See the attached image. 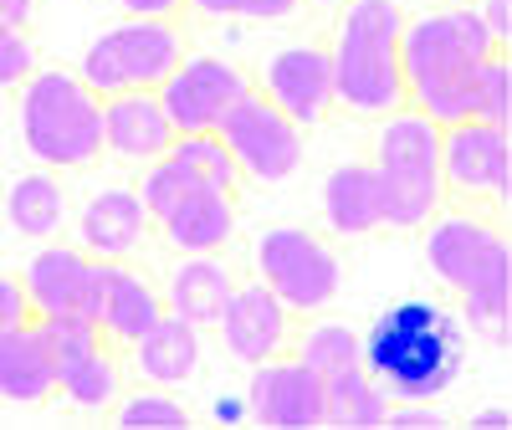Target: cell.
<instances>
[{
	"label": "cell",
	"mask_w": 512,
	"mask_h": 430,
	"mask_svg": "<svg viewBox=\"0 0 512 430\" xmlns=\"http://www.w3.org/2000/svg\"><path fill=\"white\" fill-rule=\"evenodd\" d=\"M359 364L390 395V405L441 400L461 379L466 328L451 308L431 303V297H405L369 323V333L359 338Z\"/></svg>",
	"instance_id": "1"
},
{
	"label": "cell",
	"mask_w": 512,
	"mask_h": 430,
	"mask_svg": "<svg viewBox=\"0 0 512 430\" xmlns=\"http://www.w3.org/2000/svg\"><path fill=\"white\" fill-rule=\"evenodd\" d=\"M420 231H425V267L441 287L461 297L466 328L502 349L512 318V251L502 221L487 210L441 205Z\"/></svg>",
	"instance_id": "2"
},
{
	"label": "cell",
	"mask_w": 512,
	"mask_h": 430,
	"mask_svg": "<svg viewBox=\"0 0 512 430\" xmlns=\"http://www.w3.org/2000/svg\"><path fill=\"white\" fill-rule=\"evenodd\" d=\"M492 52H502V47L482 26L477 6H446V11L405 16V31H400L405 108L425 113L441 128L472 118V88H477V72Z\"/></svg>",
	"instance_id": "3"
},
{
	"label": "cell",
	"mask_w": 512,
	"mask_h": 430,
	"mask_svg": "<svg viewBox=\"0 0 512 430\" xmlns=\"http://www.w3.org/2000/svg\"><path fill=\"white\" fill-rule=\"evenodd\" d=\"M400 31H405L400 0H344V6H338V26H333V41H328L333 113L374 123L384 113L405 108Z\"/></svg>",
	"instance_id": "4"
},
{
	"label": "cell",
	"mask_w": 512,
	"mask_h": 430,
	"mask_svg": "<svg viewBox=\"0 0 512 430\" xmlns=\"http://www.w3.org/2000/svg\"><path fill=\"white\" fill-rule=\"evenodd\" d=\"M21 144L41 169H88L103 159V98L67 67L21 82Z\"/></svg>",
	"instance_id": "5"
},
{
	"label": "cell",
	"mask_w": 512,
	"mask_h": 430,
	"mask_svg": "<svg viewBox=\"0 0 512 430\" xmlns=\"http://www.w3.org/2000/svg\"><path fill=\"white\" fill-rule=\"evenodd\" d=\"M374 175L384 185V231H420L446 205L441 190V123L415 108L374 118Z\"/></svg>",
	"instance_id": "6"
},
{
	"label": "cell",
	"mask_w": 512,
	"mask_h": 430,
	"mask_svg": "<svg viewBox=\"0 0 512 430\" xmlns=\"http://www.w3.org/2000/svg\"><path fill=\"white\" fill-rule=\"evenodd\" d=\"M185 57V26L180 16H128L88 41L77 62V77L98 98L113 93H154L159 82Z\"/></svg>",
	"instance_id": "7"
},
{
	"label": "cell",
	"mask_w": 512,
	"mask_h": 430,
	"mask_svg": "<svg viewBox=\"0 0 512 430\" xmlns=\"http://www.w3.org/2000/svg\"><path fill=\"white\" fill-rule=\"evenodd\" d=\"M251 267L297 318H318L344 287L338 251L308 226H267L251 246Z\"/></svg>",
	"instance_id": "8"
},
{
	"label": "cell",
	"mask_w": 512,
	"mask_h": 430,
	"mask_svg": "<svg viewBox=\"0 0 512 430\" xmlns=\"http://www.w3.org/2000/svg\"><path fill=\"white\" fill-rule=\"evenodd\" d=\"M512 185V139L502 123L461 118L441 128V190L461 210H502Z\"/></svg>",
	"instance_id": "9"
},
{
	"label": "cell",
	"mask_w": 512,
	"mask_h": 430,
	"mask_svg": "<svg viewBox=\"0 0 512 430\" xmlns=\"http://www.w3.org/2000/svg\"><path fill=\"white\" fill-rule=\"evenodd\" d=\"M216 134L226 139L231 159L241 164V175L256 180V185H282L292 180L297 169H303V128H297L272 98L256 93V82H251V93H241L231 103V113L216 123Z\"/></svg>",
	"instance_id": "10"
},
{
	"label": "cell",
	"mask_w": 512,
	"mask_h": 430,
	"mask_svg": "<svg viewBox=\"0 0 512 430\" xmlns=\"http://www.w3.org/2000/svg\"><path fill=\"white\" fill-rule=\"evenodd\" d=\"M159 103L175 123V134H210L241 93H251V72L226 57H180V67L159 82Z\"/></svg>",
	"instance_id": "11"
},
{
	"label": "cell",
	"mask_w": 512,
	"mask_h": 430,
	"mask_svg": "<svg viewBox=\"0 0 512 430\" xmlns=\"http://www.w3.org/2000/svg\"><path fill=\"white\" fill-rule=\"evenodd\" d=\"M21 287L31 297L36 318H93L98 323V297H103V262L82 246L47 241L21 272Z\"/></svg>",
	"instance_id": "12"
},
{
	"label": "cell",
	"mask_w": 512,
	"mask_h": 430,
	"mask_svg": "<svg viewBox=\"0 0 512 430\" xmlns=\"http://www.w3.org/2000/svg\"><path fill=\"white\" fill-rule=\"evenodd\" d=\"M256 93L272 98L297 128H318L333 118V57L323 41H292L277 47L262 72H256Z\"/></svg>",
	"instance_id": "13"
},
{
	"label": "cell",
	"mask_w": 512,
	"mask_h": 430,
	"mask_svg": "<svg viewBox=\"0 0 512 430\" xmlns=\"http://www.w3.org/2000/svg\"><path fill=\"white\" fill-rule=\"evenodd\" d=\"M216 328H221V343H226V354L236 364H262V359L287 354L297 313L282 303L262 277H251V282L231 287V303H226Z\"/></svg>",
	"instance_id": "14"
},
{
	"label": "cell",
	"mask_w": 512,
	"mask_h": 430,
	"mask_svg": "<svg viewBox=\"0 0 512 430\" xmlns=\"http://www.w3.org/2000/svg\"><path fill=\"white\" fill-rule=\"evenodd\" d=\"M246 410L256 425H323V379L292 354L251 364Z\"/></svg>",
	"instance_id": "15"
},
{
	"label": "cell",
	"mask_w": 512,
	"mask_h": 430,
	"mask_svg": "<svg viewBox=\"0 0 512 430\" xmlns=\"http://www.w3.org/2000/svg\"><path fill=\"white\" fill-rule=\"evenodd\" d=\"M149 231H154V221H149L134 185H108V190L88 195L77 210V246L88 256H98V262H128V256H139Z\"/></svg>",
	"instance_id": "16"
},
{
	"label": "cell",
	"mask_w": 512,
	"mask_h": 430,
	"mask_svg": "<svg viewBox=\"0 0 512 430\" xmlns=\"http://www.w3.org/2000/svg\"><path fill=\"white\" fill-rule=\"evenodd\" d=\"M175 144V123H169L159 93H113L103 98V154L123 164H154Z\"/></svg>",
	"instance_id": "17"
},
{
	"label": "cell",
	"mask_w": 512,
	"mask_h": 430,
	"mask_svg": "<svg viewBox=\"0 0 512 430\" xmlns=\"http://www.w3.org/2000/svg\"><path fill=\"white\" fill-rule=\"evenodd\" d=\"M323 226L344 241L384 231V185L369 159L333 164L323 180Z\"/></svg>",
	"instance_id": "18"
},
{
	"label": "cell",
	"mask_w": 512,
	"mask_h": 430,
	"mask_svg": "<svg viewBox=\"0 0 512 430\" xmlns=\"http://www.w3.org/2000/svg\"><path fill=\"white\" fill-rule=\"evenodd\" d=\"M231 287H236V277L216 251H185L159 297H164V313H175L195 328H216L231 303Z\"/></svg>",
	"instance_id": "19"
},
{
	"label": "cell",
	"mask_w": 512,
	"mask_h": 430,
	"mask_svg": "<svg viewBox=\"0 0 512 430\" xmlns=\"http://www.w3.org/2000/svg\"><path fill=\"white\" fill-rule=\"evenodd\" d=\"M154 226L175 251H221L236 236V195H226L216 185H195Z\"/></svg>",
	"instance_id": "20"
},
{
	"label": "cell",
	"mask_w": 512,
	"mask_h": 430,
	"mask_svg": "<svg viewBox=\"0 0 512 430\" xmlns=\"http://www.w3.org/2000/svg\"><path fill=\"white\" fill-rule=\"evenodd\" d=\"M164 318V297L149 277H139L123 262H103V297H98V328L113 349H128Z\"/></svg>",
	"instance_id": "21"
},
{
	"label": "cell",
	"mask_w": 512,
	"mask_h": 430,
	"mask_svg": "<svg viewBox=\"0 0 512 430\" xmlns=\"http://www.w3.org/2000/svg\"><path fill=\"white\" fill-rule=\"evenodd\" d=\"M57 395V364L41 338L36 318L0 333V400L11 405H47Z\"/></svg>",
	"instance_id": "22"
},
{
	"label": "cell",
	"mask_w": 512,
	"mask_h": 430,
	"mask_svg": "<svg viewBox=\"0 0 512 430\" xmlns=\"http://www.w3.org/2000/svg\"><path fill=\"white\" fill-rule=\"evenodd\" d=\"M128 354H134L139 379H149V384H185V379H195L205 349H200V328L195 323L164 313L144 338L128 343Z\"/></svg>",
	"instance_id": "23"
},
{
	"label": "cell",
	"mask_w": 512,
	"mask_h": 430,
	"mask_svg": "<svg viewBox=\"0 0 512 430\" xmlns=\"http://www.w3.org/2000/svg\"><path fill=\"white\" fill-rule=\"evenodd\" d=\"M0 210L16 236L26 241H57L67 226V190L52 169H26L11 180V190L0 195Z\"/></svg>",
	"instance_id": "24"
},
{
	"label": "cell",
	"mask_w": 512,
	"mask_h": 430,
	"mask_svg": "<svg viewBox=\"0 0 512 430\" xmlns=\"http://www.w3.org/2000/svg\"><path fill=\"white\" fill-rule=\"evenodd\" d=\"M57 395H67L77 410H108L123 395V359L113 343H98L82 359L57 369Z\"/></svg>",
	"instance_id": "25"
},
{
	"label": "cell",
	"mask_w": 512,
	"mask_h": 430,
	"mask_svg": "<svg viewBox=\"0 0 512 430\" xmlns=\"http://www.w3.org/2000/svg\"><path fill=\"white\" fill-rule=\"evenodd\" d=\"M390 395L369 379L364 364L323 379V425H384Z\"/></svg>",
	"instance_id": "26"
},
{
	"label": "cell",
	"mask_w": 512,
	"mask_h": 430,
	"mask_svg": "<svg viewBox=\"0 0 512 430\" xmlns=\"http://www.w3.org/2000/svg\"><path fill=\"white\" fill-rule=\"evenodd\" d=\"M287 354L303 359L318 379H328V374H344L359 364V333L349 323H297Z\"/></svg>",
	"instance_id": "27"
},
{
	"label": "cell",
	"mask_w": 512,
	"mask_h": 430,
	"mask_svg": "<svg viewBox=\"0 0 512 430\" xmlns=\"http://www.w3.org/2000/svg\"><path fill=\"white\" fill-rule=\"evenodd\" d=\"M169 159H180L195 180H205V185H216V190H226V195L241 200L246 175H241V164L231 159V149H226V139L216 134V128H210V134H175Z\"/></svg>",
	"instance_id": "28"
},
{
	"label": "cell",
	"mask_w": 512,
	"mask_h": 430,
	"mask_svg": "<svg viewBox=\"0 0 512 430\" xmlns=\"http://www.w3.org/2000/svg\"><path fill=\"white\" fill-rule=\"evenodd\" d=\"M472 118L507 128V118H512V62H507V52H492L482 62L477 88H472Z\"/></svg>",
	"instance_id": "29"
},
{
	"label": "cell",
	"mask_w": 512,
	"mask_h": 430,
	"mask_svg": "<svg viewBox=\"0 0 512 430\" xmlns=\"http://www.w3.org/2000/svg\"><path fill=\"white\" fill-rule=\"evenodd\" d=\"M113 420L118 425H190V410L159 390H134L128 400H118Z\"/></svg>",
	"instance_id": "30"
},
{
	"label": "cell",
	"mask_w": 512,
	"mask_h": 430,
	"mask_svg": "<svg viewBox=\"0 0 512 430\" xmlns=\"http://www.w3.org/2000/svg\"><path fill=\"white\" fill-rule=\"evenodd\" d=\"M190 11L210 21H287L297 0H190Z\"/></svg>",
	"instance_id": "31"
},
{
	"label": "cell",
	"mask_w": 512,
	"mask_h": 430,
	"mask_svg": "<svg viewBox=\"0 0 512 430\" xmlns=\"http://www.w3.org/2000/svg\"><path fill=\"white\" fill-rule=\"evenodd\" d=\"M31 72H36V47H31V36L16 31V26H0V93L21 88Z\"/></svg>",
	"instance_id": "32"
},
{
	"label": "cell",
	"mask_w": 512,
	"mask_h": 430,
	"mask_svg": "<svg viewBox=\"0 0 512 430\" xmlns=\"http://www.w3.org/2000/svg\"><path fill=\"white\" fill-rule=\"evenodd\" d=\"M31 318H36V313H31V297H26L21 277L0 272V333H11V328H21V323H31Z\"/></svg>",
	"instance_id": "33"
},
{
	"label": "cell",
	"mask_w": 512,
	"mask_h": 430,
	"mask_svg": "<svg viewBox=\"0 0 512 430\" xmlns=\"http://www.w3.org/2000/svg\"><path fill=\"white\" fill-rule=\"evenodd\" d=\"M477 16L492 31V41L507 52V41H512V0H477Z\"/></svg>",
	"instance_id": "34"
},
{
	"label": "cell",
	"mask_w": 512,
	"mask_h": 430,
	"mask_svg": "<svg viewBox=\"0 0 512 430\" xmlns=\"http://www.w3.org/2000/svg\"><path fill=\"white\" fill-rule=\"evenodd\" d=\"M128 16H185L190 0H118Z\"/></svg>",
	"instance_id": "35"
},
{
	"label": "cell",
	"mask_w": 512,
	"mask_h": 430,
	"mask_svg": "<svg viewBox=\"0 0 512 430\" xmlns=\"http://www.w3.org/2000/svg\"><path fill=\"white\" fill-rule=\"evenodd\" d=\"M31 11H36V0H0V26L26 31L31 26Z\"/></svg>",
	"instance_id": "36"
},
{
	"label": "cell",
	"mask_w": 512,
	"mask_h": 430,
	"mask_svg": "<svg viewBox=\"0 0 512 430\" xmlns=\"http://www.w3.org/2000/svg\"><path fill=\"white\" fill-rule=\"evenodd\" d=\"M512 425V415L502 410V405H492V410H477L472 415V430H507Z\"/></svg>",
	"instance_id": "37"
},
{
	"label": "cell",
	"mask_w": 512,
	"mask_h": 430,
	"mask_svg": "<svg viewBox=\"0 0 512 430\" xmlns=\"http://www.w3.org/2000/svg\"><path fill=\"white\" fill-rule=\"evenodd\" d=\"M297 6H344V0H297Z\"/></svg>",
	"instance_id": "38"
}]
</instances>
